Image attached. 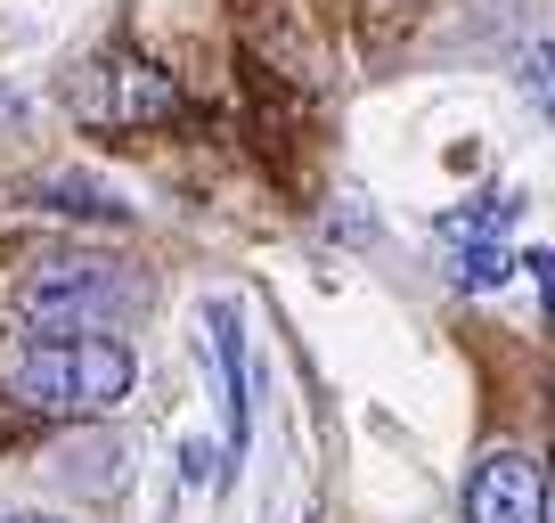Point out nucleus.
Instances as JSON below:
<instances>
[{"label": "nucleus", "instance_id": "6e6552de", "mask_svg": "<svg viewBox=\"0 0 555 523\" xmlns=\"http://www.w3.org/2000/svg\"><path fill=\"white\" fill-rule=\"evenodd\" d=\"M531 99L547 106V123H555V41H531Z\"/></svg>", "mask_w": 555, "mask_h": 523}, {"label": "nucleus", "instance_id": "9b49d317", "mask_svg": "<svg viewBox=\"0 0 555 523\" xmlns=\"http://www.w3.org/2000/svg\"><path fill=\"white\" fill-rule=\"evenodd\" d=\"M0 523H66V515H0Z\"/></svg>", "mask_w": 555, "mask_h": 523}, {"label": "nucleus", "instance_id": "20e7f679", "mask_svg": "<svg viewBox=\"0 0 555 523\" xmlns=\"http://www.w3.org/2000/svg\"><path fill=\"white\" fill-rule=\"evenodd\" d=\"M547 467L522 450H490L466 474V523H547Z\"/></svg>", "mask_w": 555, "mask_h": 523}, {"label": "nucleus", "instance_id": "9d476101", "mask_svg": "<svg viewBox=\"0 0 555 523\" xmlns=\"http://www.w3.org/2000/svg\"><path fill=\"white\" fill-rule=\"evenodd\" d=\"M180 474H189V483H205V474H212V450H205V442H189V450H180Z\"/></svg>", "mask_w": 555, "mask_h": 523}, {"label": "nucleus", "instance_id": "f03ea898", "mask_svg": "<svg viewBox=\"0 0 555 523\" xmlns=\"http://www.w3.org/2000/svg\"><path fill=\"white\" fill-rule=\"evenodd\" d=\"M131 311H139V286L115 262H90V254H41L17 279V319L34 335H106Z\"/></svg>", "mask_w": 555, "mask_h": 523}, {"label": "nucleus", "instance_id": "0eeeda50", "mask_svg": "<svg viewBox=\"0 0 555 523\" xmlns=\"http://www.w3.org/2000/svg\"><path fill=\"white\" fill-rule=\"evenodd\" d=\"M499 221H506V196H482V205H466V213H441V238L450 245H490Z\"/></svg>", "mask_w": 555, "mask_h": 523}, {"label": "nucleus", "instance_id": "1a4fd4ad", "mask_svg": "<svg viewBox=\"0 0 555 523\" xmlns=\"http://www.w3.org/2000/svg\"><path fill=\"white\" fill-rule=\"evenodd\" d=\"M522 270L539 279V303H547V319H555V254H547V245H531V262H522Z\"/></svg>", "mask_w": 555, "mask_h": 523}, {"label": "nucleus", "instance_id": "7ed1b4c3", "mask_svg": "<svg viewBox=\"0 0 555 523\" xmlns=\"http://www.w3.org/2000/svg\"><path fill=\"white\" fill-rule=\"evenodd\" d=\"M74 106L99 123H164V115H180V90H172V74L139 66V58H99L74 82Z\"/></svg>", "mask_w": 555, "mask_h": 523}, {"label": "nucleus", "instance_id": "f257e3e1", "mask_svg": "<svg viewBox=\"0 0 555 523\" xmlns=\"http://www.w3.org/2000/svg\"><path fill=\"white\" fill-rule=\"evenodd\" d=\"M131 377L139 368L115 335H25L9 352V393L41 418H106Z\"/></svg>", "mask_w": 555, "mask_h": 523}, {"label": "nucleus", "instance_id": "423d86ee", "mask_svg": "<svg viewBox=\"0 0 555 523\" xmlns=\"http://www.w3.org/2000/svg\"><path fill=\"white\" fill-rule=\"evenodd\" d=\"M506 270H515V262H506L499 245H457V254H450V279H457V286H474V295H490Z\"/></svg>", "mask_w": 555, "mask_h": 523}, {"label": "nucleus", "instance_id": "39448f33", "mask_svg": "<svg viewBox=\"0 0 555 523\" xmlns=\"http://www.w3.org/2000/svg\"><path fill=\"white\" fill-rule=\"evenodd\" d=\"M205 328H212V368H221L229 450H245V328H237V303H205Z\"/></svg>", "mask_w": 555, "mask_h": 523}]
</instances>
